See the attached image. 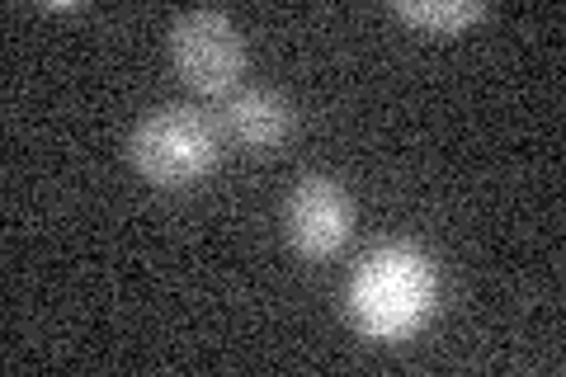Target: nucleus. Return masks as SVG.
<instances>
[{
	"label": "nucleus",
	"instance_id": "obj_1",
	"mask_svg": "<svg viewBox=\"0 0 566 377\" xmlns=\"http://www.w3.org/2000/svg\"><path fill=\"white\" fill-rule=\"evenodd\" d=\"M434 302H439V269L411 241H387L368 250L364 264L349 274V293H345L349 321L359 326V335L382 339V345L411 339L434 316Z\"/></svg>",
	"mask_w": 566,
	"mask_h": 377
},
{
	"label": "nucleus",
	"instance_id": "obj_2",
	"mask_svg": "<svg viewBox=\"0 0 566 377\" xmlns=\"http://www.w3.org/2000/svg\"><path fill=\"white\" fill-rule=\"evenodd\" d=\"M133 170L156 189H193L218 170V128L185 104L142 114L128 137Z\"/></svg>",
	"mask_w": 566,
	"mask_h": 377
},
{
	"label": "nucleus",
	"instance_id": "obj_3",
	"mask_svg": "<svg viewBox=\"0 0 566 377\" xmlns=\"http://www.w3.org/2000/svg\"><path fill=\"white\" fill-rule=\"evenodd\" d=\"M170 62L199 95H232L245 71V43L222 10H185L170 24Z\"/></svg>",
	"mask_w": 566,
	"mask_h": 377
},
{
	"label": "nucleus",
	"instance_id": "obj_4",
	"mask_svg": "<svg viewBox=\"0 0 566 377\" xmlns=\"http://www.w3.org/2000/svg\"><path fill=\"white\" fill-rule=\"evenodd\" d=\"M283 227H289V241H293L297 255L326 260L349 241L354 208H349L345 189L335 185V179L303 175L289 193V208H283Z\"/></svg>",
	"mask_w": 566,
	"mask_h": 377
},
{
	"label": "nucleus",
	"instance_id": "obj_5",
	"mask_svg": "<svg viewBox=\"0 0 566 377\" xmlns=\"http://www.w3.org/2000/svg\"><path fill=\"white\" fill-rule=\"evenodd\" d=\"M222 128L227 137L245 151H274L279 142H289L293 133V104L274 95V90H260V85H245L232 90L222 104Z\"/></svg>",
	"mask_w": 566,
	"mask_h": 377
},
{
	"label": "nucleus",
	"instance_id": "obj_6",
	"mask_svg": "<svg viewBox=\"0 0 566 377\" xmlns=\"http://www.w3.org/2000/svg\"><path fill=\"white\" fill-rule=\"evenodd\" d=\"M397 20H406L420 33H434V39H449V33H463L468 24L482 20V6L476 0H397Z\"/></svg>",
	"mask_w": 566,
	"mask_h": 377
}]
</instances>
